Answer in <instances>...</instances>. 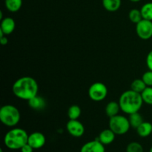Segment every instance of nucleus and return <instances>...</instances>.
Here are the masks:
<instances>
[{
	"instance_id": "f257e3e1",
	"label": "nucleus",
	"mask_w": 152,
	"mask_h": 152,
	"mask_svg": "<svg viewBox=\"0 0 152 152\" xmlns=\"http://www.w3.org/2000/svg\"><path fill=\"white\" fill-rule=\"evenodd\" d=\"M12 91L16 97L28 101L38 94V83L33 77H22L15 81Z\"/></svg>"
},
{
	"instance_id": "f03ea898",
	"label": "nucleus",
	"mask_w": 152,
	"mask_h": 152,
	"mask_svg": "<svg viewBox=\"0 0 152 152\" xmlns=\"http://www.w3.org/2000/svg\"><path fill=\"white\" fill-rule=\"evenodd\" d=\"M143 102L141 94L134 91L132 89L123 92L119 99L121 111L129 115L133 113L139 112Z\"/></svg>"
},
{
	"instance_id": "7ed1b4c3",
	"label": "nucleus",
	"mask_w": 152,
	"mask_h": 152,
	"mask_svg": "<svg viewBox=\"0 0 152 152\" xmlns=\"http://www.w3.org/2000/svg\"><path fill=\"white\" fill-rule=\"evenodd\" d=\"M28 133L20 128H16L9 131L4 138V143L7 148L11 150L21 149L28 143Z\"/></svg>"
},
{
	"instance_id": "20e7f679",
	"label": "nucleus",
	"mask_w": 152,
	"mask_h": 152,
	"mask_svg": "<svg viewBox=\"0 0 152 152\" xmlns=\"http://www.w3.org/2000/svg\"><path fill=\"white\" fill-rule=\"evenodd\" d=\"M19 109L13 105H3L0 108V121L7 127L16 126L20 121Z\"/></svg>"
},
{
	"instance_id": "39448f33",
	"label": "nucleus",
	"mask_w": 152,
	"mask_h": 152,
	"mask_svg": "<svg viewBox=\"0 0 152 152\" xmlns=\"http://www.w3.org/2000/svg\"><path fill=\"white\" fill-rule=\"evenodd\" d=\"M131 128L129 118L123 115H116L110 117L109 129L115 133L116 135H123L127 133Z\"/></svg>"
},
{
	"instance_id": "423d86ee",
	"label": "nucleus",
	"mask_w": 152,
	"mask_h": 152,
	"mask_svg": "<svg viewBox=\"0 0 152 152\" xmlns=\"http://www.w3.org/2000/svg\"><path fill=\"white\" fill-rule=\"evenodd\" d=\"M108 95V88L104 83L97 82L90 86L88 89V96L94 102L104 100Z\"/></svg>"
},
{
	"instance_id": "0eeeda50",
	"label": "nucleus",
	"mask_w": 152,
	"mask_h": 152,
	"mask_svg": "<svg viewBox=\"0 0 152 152\" xmlns=\"http://www.w3.org/2000/svg\"><path fill=\"white\" fill-rule=\"evenodd\" d=\"M136 32L138 37L143 40H148L152 37V21L142 19L136 24Z\"/></svg>"
},
{
	"instance_id": "6e6552de",
	"label": "nucleus",
	"mask_w": 152,
	"mask_h": 152,
	"mask_svg": "<svg viewBox=\"0 0 152 152\" xmlns=\"http://www.w3.org/2000/svg\"><path fill=\"white\" fill-rule=\"evenodd\" d=\"M68 133L74 137H80L85 133V127L78 120H69L66 125Z\"/></svg>"
},
{
	"instance_id": "1a4fd4ad",
	"label": "nucleus",
	"mask_w": 152,
	"mask_h": 152,
	"mask_svg": "<svg viewBox=\"0 0 152 152\" xmlns=\"http://www.w3.org/2000/svg\"><path fill=\"white\" fill-rule=\"evenodd\" d=\"M46 142V138L41 132H34L28 136V143L34 149L42 148Z\"/></svg>"
},
{
	"instance_id": "9d476101",
	"label": "nucleus",
	"mask_w": 152,
	"mask_h": 152,
	"mask_svg": "<svg viewBox=\"0 0 152 152\" xmlns=\"http://www.w3.org/2000/svg\"><path fill=\"white\" fill-rule=\"evenodd\" d=\"M80 152H105V145L96 139L85 143L82 146Z\"/></svg>"
},
{
	"instance_id": "9b49d317",
	"label": "nucleus",
	"mask_w": 152,
	"mask_h": 152,
	"mask_svg": "<svg viewBox=\"0 0 152 152\" xmlns=\"http://www.w3.org/2000/svg\"><path fill=\"white\" fill-rule=\"evenodd\" d=\"M16 28V23L14 19L10 17H5L1 19V25H0V31L4 35H9L12 34Z\"/></svg>"
},
{
	"instance_id": "f8f14e48",
	"label": "nucleus",
	"mask_w": 152,
	"mask_h": 152,
	"mask_svg": "<svg viewBox=\"0 0 152 152\" xmlns=\"http://www.w3.org/2000/svg\"><path fill=\"white\" fill-rule=\"evenodd\" d=\"M115 136V133L112 130H111L110 129H105L100 132L97 140L99 142H102L104 145H109L114 142Z\"/></svg>"
},
{
	"instance_id": "ddd939ff",
	"label": "nucleus",
	"mask_w": 152,
	"mask_h": 152,
	"mask_svg": "<svg viewBox=\"0 0 152 152\" xmlns=\"http://www.w3.org/2000/svg\"><path fill=\"white\" fill-rule=\"evenodd\" d=\"M28 105L31 107L32 109L37 110V111H41L43 110L46 106V102L44 98L41 97V96H34L31 98V99L28 101Z\"/></svg>"
},
{
	"instance_id": "4468645a",
	"label": "nucleus",
	"mask_w": 152,
	"mask_h": 152,
	"mask_svg": "<svg viewBox=\"0 0 152 152\" xmlns=\"http://www.w3.org/2000/svg\"><path fill=\"white\" fill-rule=\"evenodd\" d=\"M136 130L140 137H147L152 134V124L148 122H143Z\"/></svg>"
},
{
	"instance_id": "2eb2a0df",
	"label": "nucleus",
	"mask_w": 152,
	"mask_h": 152,
	"mask_svg": "<svg viewBox=\"0 0 152 152\" xmlns=\"http://www.w3.org/2000/svg\"><path fill=\"white\" fill-rule=\"evenodd\" d=\"M120 111H121L120 104H119V102H114V101L108 102L105 107V114L109 117L118 115Z\"/></svg>"
},
{
	"instance_id": "dca6fc26",
	"label": "nucleus",
	"mask_w": 152,
	"mask_h": 152,
	"mask_svg": "<svg viewBox=\"0 0 152 152\" xmlns=\"http://www.w3.org/2000/svg\"><path fill=\"white\" fill-rule=\"evenodd\" d=\"M121 0H102L104 8L109 12H115L120 9L121 6Z\"/></svg>"
},
{
	"instance_id": "f3484780",
	"label": "nucleus",
	"mask_w": 152,
	"mask_h": 152,
	"mask_svg": "<svg viewBox=\"0 0 152 152\" xmlns=\"http://www.w3.org/2000/svg\"><path fill=\"white\" fill-rule=\"evenodd\" d=\"M129 123H130L131 127L135 129H137L144 122L142 116L139 112H135L133 113V114H129Z\"/></svg>"
},
{
	"instance_id": "a211bd4d",
	"label": "nucleus",
	"mask_w": 152,
	"mask_h": 152,
	"mask_svg": "<svg viewBox=\"0 0 152 152\" xmlns=\"http://www.w3.org/2000/svg\"><path fill=\"white\" fill-rule=\"evenodd\" d=\"M4 4L7 10L15 13L20 10L22 5V0H4Z\"/></svg>"
},
{
	"instance_id": "6ab92c4d",
	"label": "nucleus",
	"mask_w": 152,
	"mask_h": 152,
	"mask_svg": "<svg viewBox=\"0 0 152 152\" xmlns=\"http://www.w3.org/2000/svg\"><path fill=\"white\" fill-rule=\"evenodd\" d=\"M147 88V86L144 83L142 79H137L134 80L131 84V89L132 91L137 93L141 94L145 88Z\"/></svg>"
},
{
	"instance_id": "aec40b11",
	"label": "nucleus",
	"mask_w": 152,
	"mask_h": 152,
	"mask_svg": "<svg viewBox=\"0 0 152 152\" xmlns=\"http://www.w3.org/2000/svg\"><path fill=\"white\" fill-rule=\"evenodd\" d=\"M142 19L152 21V2H147L140 9Z\"/></svg>"
},
{
	"instance_id": "412c9836",
	"label": "nucleus",
	"mask_w": 152,
	"mask_h": 152,
	"mask_svg": "<svg viewBox=\"0 0 152 152\" xmlns=\"http://www.w3.org/2000/svg\"><path fill=\"white\" fill-rule=\"evenodd\" d=\"M81 108L79 105H73L68 110V116L69 120H78L81 115Z\"/></svg>"
},
{
	"instance_id": "4be33fe9",
	"label": "nucleus",
	"mask_w": 152,
	"mask_h": 152,
	"mask_svg": "<svg viewBox=\"0 0 152 152\" xmlns=\"http://www.w3.org/2000/svg\"><path fill=\"white\" fill-rule=\"evenodd\" d=\"M129 18L131 22L134 24H137L142 19V16L140 10H138L136 8L131 10L129 13Z\"/></svg>"
},
{
	"instance_id": "5701e85b",
	"label": "nucleus",
	"mask_w": 152,
	"mask_h": 152,
	"mask_svg": "<svg viewBox=\"0 0 152 152\" xmlns=\"http://www.w3.org/2000/svg\"><path fill=\"white\" fill-rule=\"evenodd\" d=\"M141 96L145 103L152 105V87H147L141 93Z\"/></svg>"
},
{
	"instance_id": "b1692460",
	"label": "nucleus",
	"mask_w": 152,
	"mask_h": 152,
	"mask_svg": "<svg viewBox=\"0 0 152 152\" xmlns=\"http://www.w3.org/2000/svg\"><path fill=\"white\" fill-rule=\"evenodd\" d=\"M143 147L137 142H132L127 145L126 152H143Z\"/></svg>"
},
{
	"instance_id": "393cba45",
	"label": "nucleus",
	"mask_w": 152,
	"mask_h": 152,
	"mask_svg": "<svg viewBox=\"0 0 152 152\" xmlns=\"http://www.w3.org/2000/svg\"><path fill=\"white\" fill-rule=\"evenodd\" d=\"M142 80L147 86V87H152V71H146L142 76Z\"/></svg>"
},
{
	"instance_id": "a878e982",
	"label": "nucleus",
	"mask_w": 152,
	"mask_h": 152,
	"mask_svg": "<svg viewBox=\"0 0 152 152\" xmlns=\"http://www.w3.org/2000/svg\"><path fill=\"white\" fill-rule=\"evenodd\" d=\"M146 65L148 69L152 71V50L149 52L146 57Z\"/></svg>"
},
{
	"instance_id": "bb28decb",
	"label": "nucleus",
	"mask_w": 152,
	"mask_h": 152,
	"mask_svg": "<svg viewBox=\"0 0 152 152\" xmlns=\"http://www.w3.org/2000/svg\"><path fill=\"white\" fill-rule=\"evenodd\" d=\"M20 150H21V152H33L34 151V148H33L31 145H30L29 144L27 143L25 144L24 146H22Z\"/></svg>"
},
{
	"instance_id": "cd10ccee",
	"label": "nucleus",
	"mask_w": 152,
	"mask_h": 152,
	"mask_svg": "<svg viewBox=\"0 0 152 152\" xmlns=\"http://www.w3.org/2000/svg\"><path fill=\"white\" fill-rule=\"evenodd\" d=\"M7 42H8V39L7 38L6 35L0 37V43H1V45H5L7 44Z\"/></svg>"
},
{
	"instance_id": "c85d7f7f",
	"label": "nucleus",
	"mask_w": 152,
	"mask_h": 152,
	"mask_svg": "<svg viewBox=\"0 0 152 152\" xmlns=\"http://www.w3.org/2000/svg\"><path fill=\"white\" fill-rule=\"evenodd\" d=\"M129 1H132V2H139V1H141V0H129Z\"/></svg>"
},
{
	"instance_id": "c756f323",
	"label": "nucleus",
	"mask_w": 152,
	"mask_h": 152,
	"mask_svg": "<svg viewBox=\"0 0 152 152\" xmlns=\"http://www.w3.org/2000/svg\"><path fill=\"white\" fill-rule=\"evenodd\" d=\"M149 152H152V146H151V148H150V151H149Z\"/></svg>"
}]
</instances>
